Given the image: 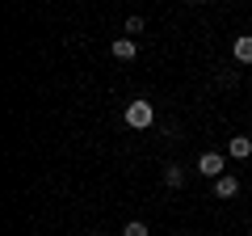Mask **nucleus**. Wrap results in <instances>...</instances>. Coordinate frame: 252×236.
<instances>
[{"instance_id": "obj_1", "label": "nucleus", "mask_w": 252, "mask_h": 236, "mask_svg": "<svg viewBox=\"0 0 252 236\" xmlns=\"http://www.w3.org/2000/svg\"><path fill=\"white\" fill-rule=\"evenodd\" d=\"M152 122H156V110H152V101H130V106H126V127L147 131Z\"/></svg>"}, {"instance_id": "obj_2", "label": "nucleus", "mask_w": 252, "mask_h": 236, "mask_svg": "<svg viewBox=\"0 0 252 236\" xmlns=\"http://www.w3.org/2000/svg\"><path fill=\"white\" fill-rule=\"evenodd\" d=\"M223 169H227V160H223L219 152H202V160H198V173H202V177L219 182V177H223Z\"/></svg>"}, {"instance_id": "obj_3", "label": "nucleus", "mask_w": 252, "mask_h": 236, "mask_svg": "<svg viewBox=\"0 0 252 236\" xmlns=\"http://www.w3.org/2000/svg\"><path fill=\"white\" fill-rule=\"evenodd\" d=\"M109 51H114V59H122V64H130V59L139 55V46H135V38H118V42L109 46Z\"/></svg>"}, {"instance_id": "obj_4", "label": "nucleus", "mask_w": 252, "mask_h": 236, "mask_svg": "<svg viewBox=\"0 0 252 236\" xmlns=\"http://www.w3.org/2000/svg\"><path fill=\"white\" fill-rule=\"evenodd\" d=\"M215 194H219V198H235V194H240V182H235L231 173H223V177L215 182Z\"/></svg>"}, {"instance_id": "obj_5", "label": "nucleus", "mask_w": 252, "mask_h": 236, "mask_svg": "<svg viewBox=\"0 0 252 236\" xmlns=\"http://www.w3.org/2000/svg\"><path fill=\"white\" fill-rule=\"evenodd\" d=\"M227 152H231L235 160H244V156H252V139H248V135H231V144H227Z\"/></svg>"}, {"instance_id": "obj_6", "label": "nucleus", "mask_w": 252, "mask_h": 236, "mask_svg": "<svg viewBox=\"0 0 252 236\" xmlns=\"http://www.w3.org/2000/svg\"><path fill=\"white\" fill-rule=\"evenodd\" d=\"M235 59H240V64H252V34L235 38Z\"/></svg>"}, {"instance_id": "obj_7", "label": "nucleus", "mask_w": 252, "mask_h": 236, "mask_svg": "<svg viewBox=\"0 0 252 236\" xmlns=\"http://www.w3.org/2000/svg\"><path fill=\"white\" fill-rule=\"evenodd\" d=\"M164 182H168L172 190H177V186L185 182V169H181V164H164Z\"/></svg>"}, {"instance_id": "obj_8", "label": "nucleus", "mask_w": 252, "mask_h": 236, "mask_svg": "<svg viewBox=\"0 0 252 236\" xmlns=\"http://www.w3.org/2000/svg\"><path fill=\"white\" fill-rule=\"evenodd\" d=\"M122 236H147V224H139V219H130V224L122 228Z\"/></svg>"}, {"instance_id": "obj_9", "label": "nucleus", "mask_w": 252, "mask_h": 236, "mask_svg": "<svg viewBox=\"0 0 252 236\" xmlns=\"http://www.w3.org/2000/svg\"><path fill=\"white\" fill-rule=\"evenodd\" d=\"M130 34H143V17H126V38Z\"/></svg>"}, {"instance_id": "obj_10", "label": "nucleus", "mask_w": 252, "mask_h": 236, "mask_svg": "<svg viewBox=\"0 0 252 236\" xmlns=\"http://www.w3.org/2000/svg\"><path fill=\"white\" fill-rule=\"evenodd\" d=\"M189 4H198V0H189Z\"/></svg>"}]
</instances>
